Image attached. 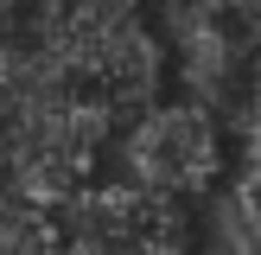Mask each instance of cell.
Wrapping results in <instances>:
<instances>
[{
  "label": "cell",
  "mask_w": 261,
  "mask_h": 255,
  "mask_svg": "<svg viewBox=\"0 0 261 255\" xmlns=\"http://www.w3.org/2000/svg\"><path fill=\"white\" fill-rule=\"evenodd\" d=\"M13 26L70 102L102 109L115 128L160 102L166 38L134 0H19Z\"/></svg>",
  "instance_id": "obj_1"
},
{
  "label": "cell",
  "mask_w": 261,
  "mask_h": 255,
  "mask_svg": "<svg viewBox=\"0 0 261 255\" xmlns=\"http://www.w3.org/2000/svg\"><path fill=\"white\" fill-rule=\"evenodd\" d=\"M229 147L236 140L223 134L204 102L191 96H160L147 102L140 115H127L115 128L109 153H115V178L147 198L166 204H191V198H211L217 185L229 178Z\"/></svg>",
  "instance_id": "obj_2"
},
{
  "label": "cell",
  "mask_w": 261,
  "mask_h": 255,
  "mask_svg": "<svg viewBox=\"0 0 261 255\" xmlns=\"http://www.w3.org/2000/svg\"><path fill=\"white\" fill-rule=\"evenodd\" d=\"M51 236L58 255H191V217L121 178H89L51 204Z\"/></svg>",
  "instance_id": "obj_3"
},
{
  "label": "cell",
  "mask_w": 261,
  "mask_h": 255,
  "mask_svg": "<svg viewBox=\"0 0 261 255\" xmlns=\"http://www.w3.org/2000/svg\"><path fill=\"white\" fill-rule=\"evenodd\" d=\"M204 13H217V19H229V26H249L255 32V19H261V0H198Z\"/></svg>",
  "instance_id": "obj_4"
}]
</instances>
